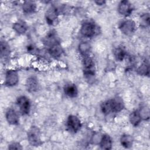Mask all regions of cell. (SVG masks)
I'll return each mask as SVG.
<instances>
[{"instance_id":"cell-12","label":"cell","mask_w":150,"mask_h":150,"mask_svg":"<svg viewBox=\"0 0 150 150\" xmlns=\"http://www.w3.org/2000/svg\"><path fill=\"white\" fill-rule=\"evenodd\" d=\"M26 90L29 93H34L38 91L39 88V83L37 78L35 76L28 77L25 83Z\"/></svg>"},{"instance_id":"cell-21","label":"cell","mask_w":150,"mask_h":150,"mask_svg":"<svg viewBox=\"0 0 150 150\" xmlns=\"http://www.w3.org/2000/svg\"><path fill=\"white\" fill-rule=\"evenodd\" d=\"M113 54L117 61L122 62L126 57L127 53L124 48L121 47H117L113 50Z\"/></svg>"},{"instance_id":"cell-15","label":"cell","mask_w":150,"mask_h":150,"mask_svg":"<svg viewBox=\"0 0 150 150\" xmlns=\"http://www.w3.org/2000/svg\"><path fill=\"white\" fill-rule=\"evenodd\" d=\"M0 52L1 59H7L11 54V48L9 45L5 40H1L0 44Z\"/></svg>"},{"instance_id":"cell-11","label":"cell","mask_w":150,"mask_h":150,"mask_svg":"<svg viewBox=\"0 0 150 150\" xmlns=\"http://www.w3.org/2000/svg\"><path fill=\"white\" fill-rule=\"evenodd\" d=\"M47 47L49 54L54 59L60 57L63 53V49L59 42L55 43Z\"/></svg>"},{"instance_id":"cell-20","label":"cell","mask_w":150,"mask_h":150,"mask_svg":"<svg viewBox=\"0 0 150 150\" xmlns=\"http://www.w3.org/2000/svg\"><path fill=\"white\" fill-rule=\"evenodd\" d=\"M91 49V45L88 42H81L79 43L78 46L79 51L83 57L89 56Z\"/></svg>"},{"instance_id":"cell-22","label":"cell","mask_w":150,"mask_h":150,"mask_svg":"<svg viewBox=\"0 0 150 150\" xmlns=\"http://www.w3.org/2000/svg\"><path fill=\"white\" fill-rule=\"evenodd\" d=\"M136 71L137 74L140 76H149V64L145 62H144L137 68Z\"/></svg>"},{"instance_id":"cell-3","label":"cell","mask_w":150,"mask_h":150,"mask_svg":"<svg viewBox=\"0 0 150 150\" xmlns=\"http://www.w3.org/2000/svg\"><path fill=\"white\" fill-rule=\"evenodd\" d=\"M59 11L55 5H51L46 11L45 19L47 23L50 26H55L59 22Z\"/></svg>"},{"instance_id":"cell-24","label":"cell","mask_w":150,"mask_h":150,"mask_svg":"<svg viewBox=\"0 0 150 150\" xmlns=\"http://www.w3.org/2000/svg\"><path fill=\"white\" fill-rule=\"evenodd\" d=\"M139 114L141 116L142 120H148L149 118V110L146 106L142 107L140 110H139Z\"/></svg>"},{"instance_id":"cell-5","label":"cell","mask_w":150,"mask_h":150,"mask_svg":"<svg viewBox=\"0 0 150 150\" xmlns=\"http://www.w3.org/2000/svg\"><path fill=\"white\" fill-rule=\"evenodd\" d=\"M66 126L69 131L76 133L80 130L82 124L80 118L75 115H69L66 120Z\"/></svg>"},{"instance_id":"cell-17","label":"cell","mask_w":150,"mask_h":150,"mask_svg":"<svg viewBox=\"0 0 150 150\" xmlns=\"http://www.w3.org/2000/svg\"><path fill=\"white\" fill-rule=\"evenodd\" d=\"M134 138L132 135L127 134H124L121 135L120 141L121 145L125 148H130L132 147L133 143H134Z\"/></svg>"},{"instance_id":"cell-23","label":"cell","mask_w":150,"mask_h":150,"mask_svg":"<svg viewBox=\"0 0 150 150\" xmlns=\"http://www.w3.org/2000/svg\"><path fill=\"white\" fill-rule=\"evenodd\" d=\"M139 25L142 28H146L150 24V17L149 13H142L139 19Z\"/></svg>"},{"instance_id":"cell-26","label":"cell","mask_w":150,"mask_h":150,"mask_svg":"<svg viewBox=\"0 0 150 150\" xmlns=\"http://www.w3.org/2000/svg\"><path fill=\"white\" fill-rule=\"evenodd\" d=\"M27 50L28 52L31 53L32 54H35L37 52V49L36 46L33 45H29L27 46Z\"/></svg>"},{"instance_id":"cell-19","label":"cell","mask_w":150,"mask_h":150,"mask_svg":"<svg viewBox=\"0 0 150 150\" xmlns=\"http://www.w3.org/2000/svg\"><path fill=\"white\" fill-rule=\"evenodd\" d=\"M12 28L19 35L24 34L28 30V26L23 21H18L13 23Z\"/></svg>"},{"instance_id":"cell-13","label":"cell","mask_w":150,"mask_h":150,"mask_svg":"<svg viewBox=\"0 0 150 150\" xmlns=\"http://www.w3.org/2000/svg\"><path fill=\"white\" fill-rule=\"evenodd\" d=\"M99 145L100 148L105 150H110L112 148V140L111 137L107 134H103L99 141Z\"/></svg>"},{"instance_id":"cell-18","label":"cell","mask_w":150,"mask_h":150,"mask_svg":"<svg viewBox=\"0 0 150 150\" xmlns=\"http://www.w3.org/2000/svg\"><path fill=\"white\" fill-rule=\"evenodd\" d=\"M142 120L138 110H134L129 114V121L134 127L138 126Z\"/></svg>"},{"instance_id":"cell-4","label":"cell","mask_w":150,"mask_h":150,"mask_svg":"<svg viewBox=\"0 0 150 150\" xmlns=\"http://www.w3.org/2000/svg\"><path fill=\"white\" fill-rule=\"evenodd\" d=\"M118 28L121 32L126 35H131L136 30L137 25L132 19H125L120 22Z\"/></svg>"},{"instance_id":"cell-8","label":"cell","mask_w":150,"mask_h":150,"mask_svg":"<svg viewBox=\"0 0 150 150\" xmlns=\"http://www.w3.org/2000/svg\"><path fill=\"white\" fill-rule=\"evenodd\" d=\"M19 75L16 70L9 69L5 73L4 84L7 87H13L19 82Z\"/></svg>"},{"instance_id":"cell-1","label":"cell","mask_w":150,"mask_h":150,"mask_svg":"<svg viewBox=\"0 0 150 150\" xmlns=\"http://www.w3.org/2000/svg\"><path fill=\"white\" fill-rule=\"evenodd\" d=\"M124 108V103L122 99L119 97H115L103 101L100 105L101 111L104 115H109L111 113H117L121 111Z\"/></svg>"},{"instance_id":"cell-14","label":"cell","mask_w":150,"mask_h":150,"mask_svg":"<svg viewBox=\"0 0 150 150\" xmlns=\"http://www.w3.org/2000/svg\"><path fill=\"white\" fill-rule=\"evenodd\" d=\"M63 90L64 94L70 98H75L78 96V88L74 84H66L64 87Z\"/></svg>"},{"instance_id":"cell-2","label":"cell","mask_w":150,"mask_h":150,"mask_svg":"<svg viewBox=\"0 0 150 150\" xmlns=\"http://www.w3.org/2000/svg\"><path fill=\"white\" fill-rule=\"evenodd\" d=\"M40 131L36 126H32L27 132V138L29 144L33 146H39L42 144L40 138Z\"/></svg>"},{"instance_id":"cell-6","label":"cell","mask_w":150,"mask_h":150,"mask_svg":"<svg viewBox=\"0 0 150 150\" xmlns=\"http://www.w3.org/2000/svg\"><path fill=\"white\" fill-rule=\"evenodd\" d=\"M16 104L22 115L29 114L30 111L31 104L29 99L25 96H19L16 99Z\"/></svg>"},{"instance_id":"cell-16","label":"cell","mask_w":150,"mask_h":150,"mask_svg":"<svg viewBox=\"0 0 150 150\" xmlns=\"http://www.w3.org/2000/svg\"><path fill=\"white\" fill-rule=\"evenodd\" d=\"M36 4L33 1H25L22 5L23 12L26 14L33 13L36 9Z\"/></svg>"},{"instance_id":"cell-27","label":"cell","mask_w":150,"mask_h":150,"mask_svg":"<svg viewBox=\"0 0 150 150\" xmlns=\"http://www.w3.org/2000/svg\"><path fill=\"white\" fill-rule=\"evenodd\" d=\"M94 2L97 5L102 6V5L105 4L106 1L104 0H96V1H94Z\"/></svg>"},{"instance_id":"cell-25","label":"cell","mask_w":150,"mask_h":150,"mask_svg":"<svg viewBox=\"0 0 150 150\" xmlns=\"http://www.w3.org/2000/svg\"><path fill=\"white\" fill-rule=\"evenodd\" d=\"M8 149H22L23 147L22 146V145L17 142H12L11 144H10L8 145Z\"/></svg>"},{"instance_id":"cell-7","label":"cell","mask_w":150,"mask_h":150,"mask_svg":"<svg viewBox=\"0 0 150 150\" xmlns=\"http://www.w3.org/2000/svg\"><path fill=\"white\" fill-rule=\"evenodd\" d=\"M96 30V26L93 22L86 21L82 23L80 32L84 37L90 38L95 35Z\"/></svg>"},{"instance_id":"cell-10","label":"cell","mask_w":150,"mask_h":150,"mask_svg":"<svg viewBox=\"0 0 150 150\" xmlns=\"http://www.w3.org/2000/svg\"><path fill=\"white\" fill-rule=\"evenodd\" d=\"M5 118L8 123L12 125H17L19 123V117L16 111L12 108H8L5 112Z\"/></svg>"},{"instance_id":"cell-9","label":"cell","mask_w":150,"mask_h":150,"mask_svg":"<svg viewBox=\"0 0 150 150\" xmlns=\"http://www.w3.org/2000/svg\"><path fill=\"white\" fill-rule=\"evenodd\" d=\"M117 10L120 15L124 16H128L132 13L134 7L129 1L123 0L119 2Z\"/></svg>"}]
</instances>
